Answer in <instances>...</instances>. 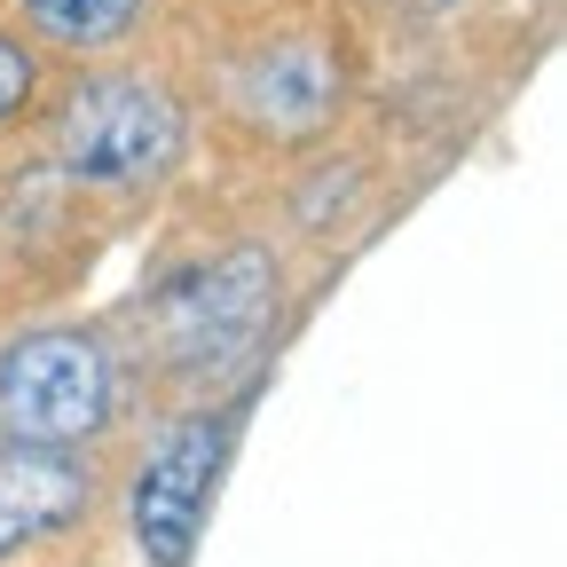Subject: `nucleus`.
<instances>
[{"label": "nucleus", "mask_w": 567, "mask_h": 567, "mask_svg": "<svg viewBox=\"0 0 567 567\" xmlns=\"http://www.w3.org/2000/svg\"><path fill=\"white\" fill-rule=\"evenodd\" d=\"M142 9L151 0H24V24L63 55H111L118 40H134Z\"/></svg>", "instance_id": "obj_7"}, {"label": "nucleus", "mask_w": 567, "mask_h": 567, "mask_svg": "<svg viewBox=\"0 0 567 567\" xmlns=\"http://www.w3.org/2000/svg\"><path fill=\"white\" fill-rule=\"evenodd\" d=\"M276 300H284V260L252 237L221 245V252H197L189 268L158 276L142 292V363L158 379L213 394L229 386L252 354L276 331Z\"/></svg>", "instance_id": "obj_1"}, {"label": "nucleus", "mask_w": 567, "mask_h": 567, "mask_svg": "<svg viewBox=\"0 0 567 567\" xmlns=\"http://www.w3.org/2000/svg\"><path fill=\"white\" fill-rule=\"evenodd\" d=\"M32 95H40V48L0 24V126H17L32 111Z\"/></svg>", "instance_id": "obj_8"}, {"label": "nucleus", "mask_w": 567, "mask_h": 567, "mask_svg": "<svg viewBox=\"0 0 567 567\" xmlns=\"http://www.w3.org/2000/svg\"><path fill=\"white\" fill-rule=\"evenodd\" d=\"M410 9H450V0H410Z\"/></svg>", "instance_id": "obj_9"}, {"label": "nucleus", "mask_w": 567, "mask_h": 567, "mask_svg": "<svg viewBox=\"0 0 567 567\" xmlns=\"http://www.w3.org/2000/svg\"><path fill=\"white\" fill-rule=\"evenodd\" d=\"M95 450H24V442H0V567L71 536L95 513Z\"/></svg>", "instance_id": "obj_5"}, {"label": "nucleus", "mask_w": 567, "mask_h": 567, "mask_svg": "<svg viewBox=\"0 0 567 567\" xmlns=\"http://www.w3.org/2000/svg\"><path fill=\"white\" fill-rule=\"evenodd\" d=\"M182 142H189V118L166 80H151V71H95L48 118V174L71 189L134 197L174 174Z\"/></svg>", "instance_id": "obj_2"}, {"label": "nucleus", "mask_w": 567, "mask_h": 567, "mask_svg": "<svg viewBox=\"0 0 567 567\" xmlns=\"http://www.w3.org/2000/svg\"><path fill=\"white\" fill-rule=\"evenodd\" d=\"M229 434H237V410L197 402L174 425H158V442L142 450V465L126 481V528H134L142 567H189V551L205 536V505L229 465Z\"/></svg>", "instance_id": "obj_4"}, {"label": "nucleus", "mask_w": 567, "mask_h": 567, "mask_svg": "<svg viewBox=\"0 0 567 567\" xmlns=\"http://www.w3.org/2000/svg\"><path fill=\"white\" fill-rule=\"evenodd\" d=\"M237 103L260 134H316L339 111V63L316 40H276L237 71Z\"/></svg>", "instance_id": "obj_6"}, {"label": "nucleus", "mask_w": 567, "mask_h": 567, "mask_svg": "<svg viewBox=\"0 0 567 567\" xmlns=\"http://www.w3.org/2000/svg\"><path fill=\"white\" fill-rule=\"evenodd\" d=\"M126 410V363L87 323H40L0 347V442L95 450Z\"/></svg>", "instance_id": "obj_3"}]
</instances>
